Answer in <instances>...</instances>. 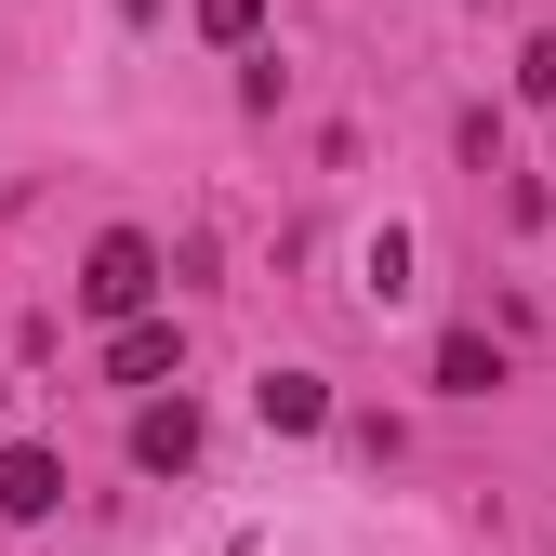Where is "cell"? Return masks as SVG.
Listing matches in <instances>:
<instances>
[{
  "label": "cell",
  "mask_w": 556,
  "mask_h": 556,
  "mask_svg": "<svg viewBox=\"0 0 556 556\" xmlns=\"http://www.w3.org/2000/svg\"><path fill=\"white\" fill-rule=\"evenodd\" d=\"M66 504V464L40 451V438H0V517H14V530H40Z\"/></svg>",
  "instance_id": "3"
},
{
  "label": "cell",
  "mask_w": 556,
  "mask_h": 556,
  "mask_svg": "<svg viewBox=\"0 0 556 556\" xmlns=\"http://www.w3.org/2000/svg\"><path fill=\"white\" fill-rule=\"evenodd\" d=\"M119 14H132V27H147V14H160V0H119Z\"/></svg>",
  "instance_id": "9"
},
{
  "label": "cell",
  "mask_w": 556,
  "mask_h": 556,
  "mask_svg": "<svg viewBox=\"0 0 556 556\" xmlns=\"http://www.w3.org/2000/svg\"><path fill=\"white\" fill-rule=\"evenodd\" d=\"M199 40H226V53H252V40H265V0H199Z\"/></svg>",
  "instance_id": "7"
},
{
  "label": "cell",
  "mask_w": 556,
  "mask_h": 556,
  "mask_svg": "<svg viewBox=\"0 0 556 556\" xmlns=\"http://www.w3.org/2000/svg\"><path fill=\"white\" fill-rule=\"evenodd\" d=\"M80 305H93V318H147V305H160V239H147V226H106L93 265H80Z\"/></svg>",
  "instance_id": "1"
},
{
  "label": "cell",
  "mask_w": 556,
  "mask_h": 556,
  "mask_svg": "<svg viewBox=\"0 0 556 556\" xmlns=\"http://www.w3.org/2000/svg\"><path fill=\"white\" fill-rule=\"evenodd\" d=\"M517 93H530V106H556V27H543V40L517 53Z\"/></svg>",
  "instance_id": "8"
},
{
  "label": "cell",
  "mask_w": 556,
  "mask_h": 556,
  "mask_svg": "<svg viewBox=\"0 0 556 556\" xmlns=\"http://www.w3.org/2000/svg\"><path fill=\"white\" fill-rule=\"evenodd\" d=\"M504 384V344L491 331H438V397H491Z\"/></svg>",
  "instance_id": "6"
},
{
  "label": "cell",
  "mask_w": 556,
  "mask_h": 556,
  "mask_svg": "<svg viewBox=\"0 0 556 556\" xmlns=\"http://www.w3.org/2000/svg\"><path fill=\"white\" fill-rule=\"evenodd\" d=\"M252 410H265L278 438H318V425H331V384H318V371H265V384H252Z\"/></svg>",
  "instance_id": "5"
},
{
  "label": "cell",
  "mask_w": 556,
  "mask_h": 556,
  "mask_svg": "<svg viewBox=\"0 0 556 556\" xmlns=\"http://www.w3.org/2000/svg\"><path fill=\"white\" fill-rule=\"evenodd\" d=\"M132 464H147V477H186L199 464V410L186 397H147V410H132Z\"/></svg>",
  "instance_id": "4"
},
{
  "label": "cell",
  "mask_w": 556,
  "mask_h": 556,
  "mask_svg": "<svg viewBox=\"0 0 556 556\" xmlns=\"http://www.w3.org/2000/svg\"><path fill=\"white\" fill-rule=\"evenodd\" d=\"M160 371H186V331L147 305V318H106V384H160Z\"/></svg>",
  "instance_id": "2"
}]
</instances>
